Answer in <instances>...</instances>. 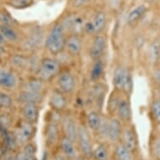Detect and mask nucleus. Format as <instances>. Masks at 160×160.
<instances>
[{"instance_id": "1", "label": "nucleus", "mask_w": 160, "mask_h": 160, "mask_svg": "<svg viewBox=\"0 0 160 160\" xmlns=\"http://www.w3.org/2000/svg\"><path fill=\"white\" fill-rule=\"evenodd\" d=\"M66 31L62 22L54 24L45 40V47L50 54L56 55L65 50Z\"/></svg>"}, {"instance_id": "2", "label": "nucleus", "mask_w": 160, "mask_h": 160, "mask_svg": "<svg viewBox=\"0 0 160 160\" xmlns=\"http://www.w3.org/2000/svg\"><path fill=\"white\" fill-rule=\"evenodd\" d=\"M62 71L60 61L54 58H44L39 62L36 71L37 77L43 82H49L58 76Z\"/></svg>"}, {"instance_id": "3", "label": "nucleus", "mask_w": 160, "mask_h": 160, "mask_svg": "<svg viewBox=\"0 0 160 160\" xmlns=\"http://www.w3.org/2000/svg\"><path fill=\"white\" fill-rule=\"evenodd\" d=\"M79 149L82 154L87 158H91L93 154V145H92V137L89 130L84 125L79 126V132L77 142Z\"/></svg>"}, {"instance_id": "4", "label": "nucleus", "mask_w": 160, "mask_h": 160, "mask_svg": "<svg viewBox=\"0 0 160 160\" xmlns=\"http://www.w3.org/2000/svg\"><path fill=\"white\" fill-rule=\"evenodd\" d=\"M120 142L128 148L131 152H135L138 148V138L137 132L134 128L133 125L126 124L122 130Z\"/></svg>"}, {"instance_id": "5", "label": "nucleus", "mask_w": 160, "mask_h": 160, "mask_svg": "<svg viewBox=\"0 0 160 160\" xmlns=\"http://www.w3.org/2000/svg\"><path fill=\"white\" fill-rule=\"evenodd\" d=\"M79 126L76 119L71 115H66L62 118L61 121V129L63 136L68 138L74 142H77L79 132Z\"/></svg>"}, {"instance_id": "6", "label": "nucleus", "mask_w": 160, "mask_h": 160, "mask_svg": "<svg viewBox=\"0 0 160 160\" xmlns=\"http://www.w3.org/2000/svg\"><path fill=\"white\" fill-rule=\"evenodd\" d=\"M58 89L65 94H71L75 91L76 82L73 74L68 71H61L57 76Z\"/></svg>"}, {"instance_id": "7", "label": "nucleus", "mask_w": 160, "mask_h": 160, "mask_svg": "<svg viewBox=\"0 0 160 160\" xmlns=\"http://www.w3.org/2000/svg\"><path fill=\"white\" fill-rule=\"evenodd\" d=\"M122 95L120 102L118 105V118L120 121L126 124H130L132 121V107H131V102H130V98H129V95H127L122 92Z\"/></svg>"}, {"instance_id": "8", "label": "nucleus", "mask_w": 160, "mask_h": 160, "mask_svg": "<svg viewBox=\"0 0 160 160\" xmlns=\"http://www.w3.org/2000/svg\"><path fill=\"white\" fill-rule=\"evenodd\" d=\"M107 48V40L106 38L101 34L94 35L92 45L90 47L89 55L93 61L101 59L105 53Z\"/></svg>"}, {"instance_id": "9", "label": "nucleus", "mask_w": 160, "mask_h": 160, "mask_svg": "<svg viewBox=\"0 0 160 160\" xmlns=\"http://www.w3.org/2000/svg\"><path fill=\"white\" fill-rule=\"evenodd\" d=\"M122 130V122L118 118H112L108 121L107 139L112 143H118L121 140Z\"/></svg>"}, {"instance_id": "10", "label": "nucleus", "mask_w": 160, "mask_h": 160, "mask_svg": "<svg viewBox=\"0 0 160 160\" xmlns=\"http://www.w3.org/2000/svg\"><path fill=\"white\" fill-rule=\"evenodd\" d=\"M49 104L52 110L59 112H63L67 107L66 94L58 88L52 90L49 97Z\"/></svg>"}, {"instance_id": "11", "label": "nucleus", "mask_w": 160, "mask_h": 160, "mask_svg": "<svg viewBox=\"0 0 160 160\" xmlns=\"http://www.w3.org/2000/svg\"><path fill=\"white\" fill-rule=\"evenodd\" d=\"M83 47L82 35L76 34H70L66 36L65 50L69 55L77 56L81 54Z\"/></svg>"}, {"instance_id": "12", "label": "nucleus", "mask_w": 160, "mask_h": 160, "mask_svg": "<svg viewBox=\"0 0 160 160\" xmlns=\"http://www.w3.org/2000/svg\"><path fill=\"white\" fill-rule=\"evenodd\" d=\"M61 137L59 123L48 122L45 127V142L48 147H54L58 142H60Z\"/></svg>"}, {"instance_id": "13", "label": "nucleus", "mask_w": 160, "mask_h": 160, "mask_svg": "<svg viewBox=\"0 0 160 160\" xmlns=\"http://www.w3.org/2000/svg\"><path fill=\"white\" fill-rule=\"evenodd\" d=\"M85 23L86 22L84 21L82 17L73 14V15L68 16L66 18V21L62 24L66 29V31L68 30L70 34H76L81 35L82 32H84Z\"/></svg>"}, {"instance_id": "14", "label": "nucleus", "mask_w": 160, "mask_h": 160, "mask_svg": "<svg viewBox=\"0 0 160 160\" xmlns=\"http://www.w3.org/2000/svg\"><path fill=\"white\" fill-rule=\"evenodd\" d=\"M34 133H35V127L34 126V123L24 121L20 124L15 136L18 142L26 143L33 138Z\"/></svg>"}, {"instance_id": "15", "label": "nucleus", "mask_w": 160, "mask_h": 160, "mask_svg": "<svg viewBox=\"0 0 160 160\" xmlns=\"http://www.w3.org/2000/svg\"><path fill=\"white\" fill-rule=\"evenodd\" d=\"M60 147L64 156L69 160H74L78 156L77 148L76 147V142L71 141V139L65 136L61 137L60 140Z\"/></svg>"}, {"instance_id": "16", "label": "nucleus", "mask_w": 160, "mask_h": 160, "mask_svg": "<svg viewBox=\"0 0 160 160\" xmlns=\"http://www.w3.org/2000/svg\"><path fill=\"white\" fill-rule=\"evenodd\" d=\"M129 71H130V70L128 68L123 67V66H118L115 69L112 77V83L114 89L122 92L124 85H125V82H126L127 76L128 75Z\"/></svg>"}, {"instance_id": "17", "label": "nucleus", "mask_w": 160, "mask_h": 160, "mask_svg": "<svg viewBox=\"0 0 160 160\" xmlns=\"http://www.w3.org/2000/svg\"><path fill=\"white\" fill-rule=\"evenodd\" d=\"M21 112L25 121L31 123H35L39 119V110L37 103H24L21 109Z\"/></svg>"}, {"instance_id": "18", "label": "nucleus", "mask_w": 160, "mask_h": 160, "mask_svg": "<svg viewBox=\"0 0 160 160\" xmlns=\"http://www.w3.org/2000/svg\"><path fill=\"white\" fill-rule=\"evenodd\" d=\"M147 13V7L145 5H138L132 8L128 14L127 17V24L129 26H135Z\"/></svg>"}, {"instance_id": "19", "label": "nucleus", "mask_w": 160, "mask_h": 160, "mask_svg": "<svg viewBox=\"0 0 160 160\" xmlns=\"http://www.w3.org/2000/svg\"><path fill=\"white\" fill-rule=\"evenodd\" d=\"M122 92L118 90L114 89L110 94L108 99V104H107V111L108 114L111 116H113L114 114H117L118 112V105L121 100Z\"/></svg>"}, {"instance_id": "20", "label": "nucleus", "mask_w": 160, "mask_h": 160, "mask_svg": "<svg viewBox=\"0 0 160 160\" xmlns=\"http://www.w3.org/2000/svg\"><path fill=\"white\" fill-rule=\"evenodd\" d=\"M102 121V117L97 111H92L87 114V126L92 132H98Z\"/></svg>"}, {"instance_id": "21", "label": "nucleus", "mask_w": 160, "mask_h": 160, "mask_svg": "<svg viewBox=\"0 0 160 160\" xmlns=\"http://www.w3.org/2000/svg\"><path fill=\"white\" fill-rule=\"evenodd\" d=\"M107 20H108L107 15L103 11H98L95 13L92 21L94 25L96 34H101L105 29L107 26Z\"/></svg>"}, {"instance_id": "22", "label": "nucleus", "mask_w": 160, "mask_h": 160, "mask_svg": "<svg viewBox=\"0 0 160 160\" xmlns=\"http://www.w3.org/2000/svg\"><path fill=\"white\" fill-rule=\"evenodd\" d=\"M148 57L152 65H158L160 62V39H155L149 45Z\"/></svg>"}, {"instance_id": "23", "label": "nucleus", "mask_w": 160, "mask_h": 160, "mask_svg": "<svg viewBox=\"0 0 160 160\" xmlns=\"http://www.w3.org/2000/svg\"><path fill=\"white\" fill-rule=\"evenodd\" d=\"M104 74V63L102 59H98L94 61L92 65L91 72H90V79L92 82H97L102 78Z\"/></svg>"}, {"instance_id": "24", "label": "nucleus", "mask_w": 160, "mask_h": 160, "mask_svg": "<svg viewBox=\"0 0 160 160\" xmlns=\"http://www.w3.org/2000/svg\"><path fill=\"white\" fill-rule=\"evenodd\" d=\"M43 99L42 93H36V92H28V91H24L22 92L19 96H18V101L22 103H29L39 102Z\"/></svg>"}, {"instance_id": "25", "label": "nucleus", "mask_w": 160, "mask_h": 160, "mask_svg": "<svg viewBox=\"0 0 160 160\" xmlns=\"http://www.w3.org/2000/svg\"><path fill=\"white\" fill-rule=\"evenodd\" d=\"M15 85L16 78L12 72L8 71H0V86L10 89Z\"/></svg>"}, {"instance_id": "26", "label": "nucleus", "mask_w": 160, "mask_h": 160, "mask_svg": "<svg viewBox=\"0 0 160 160\" xmlns=\"http://www.w3.org/2000/svg\"><path fill=\"white\" fill-rule=\"evenodd\" d=\"M133 152L127 148L121 142L117 143L115 148V157L117 160H132Z\"/></svg>"}, {"instance_id": "27", "label": "nucleus", "mask_w": 160, "mask_h": 160, "mask_svg": "<svg viewBox=\"0 0 160 160\" xmlns=\"http://www.w3.org/2000/svg\"><path fill=\"white\" fill-rule=\"evenodd\" d=\"M44 83H45V82L41 81L38 77L36 79H34V80H30L25 84V91L36 92V93H42L43 94Z\"/></svg>"}, {"instance_id": "28", "label": "nucleus", "mask_w": 160, "mask_h": 160, "mask_svg": "<svg viewBox=\"0 0 160 160\" xmlns=\"http://www.w3.org/2000/svg\"><path fill=\"white\" fill-rule=\"evenodd\" d=\"M0 33L2 34L3 38L9 41H16L18 39V34L11 25H0Z\"/></svg>"}, {"instance_id": "29", "label": "nucleus", "mask_w": 160, "mask_h": 160, "mask_svg": "<svg viewBox=\"0 0 160 160\" xmlns=\"http://www.w3.org/2000/svg\"><path fill=\"white\" fill-rule=\"evenodd\" d=\"M92 157L95 160H108L109 159V152L108 148L104 144H99L93 149Z\"/></svg>"}, {"instance_id": "30", "label": "nucleus", "mask_w": 160, "mask_h": 160, "mask_svg": "<svg viewBox=\"0 0 160 160\" xmlns=\"http://www.w3.org/2000/svg\"><path fill=\"white\" fill-rule=\"evenodd\" d=\"M21 152L24 160H35L36 147L34 143H27Z\"/></svg>"}, {"instance_id": "31", "label": "nucleus", "mask_w": 160, "mask_h": 160, "mask_svg": "<svg viewBox=\"0 0 160 160\" xmlns=\"http://www.w3.org/2000/svg\"><path fill=\"white\" fill-rule=\"evenodd\" d=\"M42 36L43 34L40 32H35L34 34H32L26 41V45L28 48H29V49L36 48L42 41Z\"/></svg>"}, {"instance_id": "32", "label": "nucleus", "mask_w": 160, "mask_h": 160, "mask_svg": "<svg viewBox=\"0 0 160 160\" xmlns=\"http://www.w3.org/2000/svg\"><path fill=\"white\" fill-rule=\"evenodd\" d=\"M8 4L14 8L22 9L30 7L34 4V0H10Z\"/></svg>"}, {"instance_id": "33", "label": "nucleus", "mask_w": 160, "mask_h": 160, "mask_svg": "<svg viewBox=\"0 0 160 160\" xmlns=\"http://www.w3.org/2000/svg\"><path fill=\"white\" fill-rule=\"evenodd\" d=\"M151 113L152 118L158 125H160V100L155 99L151 104Z\"/></svg>"}, {"instance_id": "34", "label": "nucleus", "mask_w": 160, "mask_h": 160, "mask_svg": "<svg viewBox=\"0 0 160 160\" xmlns=\"http://www.w3.org/2000/svg\"><path fill=\"white\" fill-rule=\"evenodd\" d=\"M151 150H152V156L156 159L160 160V134L155 137L152 140Z\"/></svg>"}, {"instance_id": "35", "label": "nucleus", "mask_w": 160, "mask_h": 160, "mask_svg": "<svg viewBox=\"0 0 160 160\" xmlns=\"http://www.w3.org/2000/svg\"><path fill=\"white\" fill-rule=\"evenodd\" d=\"M3 139L5 140V144L6 147L8 150H13L17 145L18 140L16 138V136H13L9 132H6V134L3 137Z\"/></svg>"}, {"instance_id": "36", "label": "nucleus", "mask_w": 160, "mask_h": 160, "mask_svg": "<svg viewBox=\"0 0 160 160\" xmlns=\"http://www.w3.org/2000/svg\"><path fill=\"white\" fill-rule=\"evenodd\" d=\"M13 104V100L6 93H0V107L9 108Z\"/></svg>"}, {"instance_id": "37", "label": "nucleus", "mask_w": 160, "mask_h": 160, "mask_svg": "<svg viewBox=\"0 0 160 160\" xmlns=\"http://www.w3.org/2000/svg\"><path fill=\"white\" fill-rule=\"evenodd\" d=\"M0 22L3 25H11L13 24V19L7 13H0Z\"/></svg>"}, {"instance_id": "38", "label": "nucleus", "mask_w": 160, "mask_h": 160, "mask_svg": "<svg viewBox=\"0 0 160 160\" xmlns=\"http://www.w3.org/2000/svg\"><path fill=\"white\" fill-rule=\"evenodd\" d=\"M91 0H73L72 5L75 8H82L89 3Z\"/></svg>"}, {"instance_id": "39", "label": "nucleus", "mask_w": 160, "mask_h": 160, "mask_svg": "<svg viewBox=\"0 0 160 160\" xmlns=\"http://www.w3.org/2000/svg\"><path fill=\"white\" fill-rule=\"evenodd\" d=\"M9 123H10V119L8 116H1L0 117V126L6 128L7 127H8Z\"/></svg>"}, {"instance_id": "40", "label": "nucleus", "mask_w": 160, "mask_h": 160, "mask_svg": "<svg viewBox=\"0 0 160 160\" xmlns=\"http://www.w3.org/2000/svg\"><path fill=\"white\" fill-rule=\"evenodd\" d=\"M13 160H24V158H23L22 152H18V154L16 155L15 157H14V159Z\"/></svg>"}, {"instance_id": "41", "label": "nucleus", "mask_w": 160, "mask_h": 160, "mask_svg": "<svg viewBox=\"0 0 160 160\" xmlns=\"http://www.w3.org/2000/svg\"><path fill=\"white\" fill-rule=\"evenodd\" d=\"M74 160H87V158L84 157L82 154H81V155H78V156H77V157H76Z\"/></svg>"}, {"instance_id": "42", "label": "nucleus", "mask_w": 160, "mask_h": 160, "mask_svg": "<svg viewBox=\"0 0 160 160\" xmlns=\"http://www.w3.org/2000/svg\"><path fill=\"white\" fill-rule=\"evenodd\" d=\"M53 160H69V159H67L66 157H62V156H57V157H55Z\"/></svg>"}, {"instance_id": "43", "label": "nucleus", "mask_w": 160, "mask_h": 160, "mask_svg": "<svg viewBox=\"0 0 160 160\" xmlns=\"http://www.w3.org/2000/svg\"><path fill=\"white\" fill-rule=\"evenodd\" d=\"M3 39H4V38H3V36L2 35V34L0 33V45L3 42Z\"/></svg>"}, {"instance_id": "44", "label": "nucleus", "mask_w": 160, "mask_h": 160, "mask_svg": "<svg viewBox=\"0 0 160 160\" xmlns=\"http://www.w3.org/2000/svg\"><path fill=\"white\" fill-rule=\"evenodd\" d=\"M0 108H1V107H0Z\"/></svg>"}]
</instances>
